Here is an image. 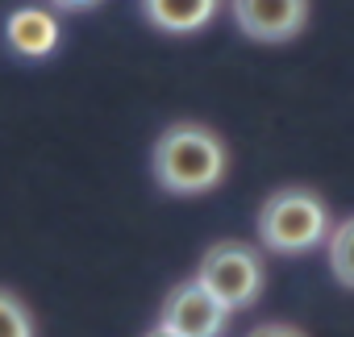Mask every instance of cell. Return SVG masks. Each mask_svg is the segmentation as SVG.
Here are the masks:
<instances>
[{
	"mask_svg": "<svg viewBox=\"0 0 354 337\" xmlns=\"http://www.w3.org/2000/svg\"><path fill=\"white\" fill-rule=\"evenodd\" d=\"M158 325L180 333V337H221L230 325V308L209 287L188 279V283H175L167 291V300L158 308Z\"/></svg>",
	"mask_w": 354,
	"mask_h": 337,
	"instance_id": "cell-4",
	"label": "cell"
},
{
	"mask_svg": "<svg viewBox=\"0 0 354 337\" xmlns=\"http://www.w3.org/2000/svg\"><path fill=\"white\" fill-rule=\"evenodd\" d=\"M154 180L175 196H201L225 180V146L209 125L180 121L167 125L154 142Z\"/></svg>",
	"mask_w": 354,
	"mask_h": 337,
	"instance_id": "cell-1",
	"label": "cell"
},
{
	"mask_svg": "<svg viewBox=\"0 0 354 337\" xmlns=\"http://www.w3.org/2000/svg\"><path fill=\"white\" fill-rule=\"evenodd\" d=\"M196 283L209 287L230 312L246 308L259 300L263 291V262L246 242H217L205 250L201 267H196Z\"/></svg>",
	"mask_w": 354,
	"mask_h": 337,
	"instance_id": "cell-3",
	"label": "cell"
},
{
	"mask_svg": "<svg viewBox=\"0 0 354 337\" xmlns=\"http://www.w3.org/2000/svg\"><path fill=\"white\" fill-rule=\"evenodd\" d=\"M238 30L254 42H288L308 26V0H230Z\"/></svg>",
	"mask_w": 354,
	"mask_h": 337,
	"instance_id": "cell-5",
	"label": "cell"
},
{
	"mask_svg": "<svg viewBox=\"0 0 354 337\" xmlns=\"http://www.w3.org/2000/svg\"><path fill=\"white\" fill-rule=\"evenodd\" d=\"M0 337H34V316L9 287H0Z\"/></svg>",
	"mask_w": 354,
	"mask_h": 337,
	"instance_id": "cell-9",
	"label": "cell"
},
{
	"mask_svg": "<svg viewBox=\"0 0 354 337\" xmlns=\"http://www.w3.org/2000/svg\"><path fill=\"white\" fill-rule=\"evenodd\" d=\"M142 337H180V333H171V329H162V325H154L150 333H142Z\"/></svg>",
	"mask_w": 354,
	"mask_h": 337,
	"instance_id": "cell-12",
	"label": "cell"
},
{
	"mask_svg": "<svg viewBox=\"0 0 354 337\" xmlns=\"http://www.w3.org/2000/svg\"><path fill=\"white\" fill-rule=\"evenodd\" d=\"M325 254H329V271L342 287L354 291V217L342 221L337 229H329V242H325Z\"/></svg>",
	"mask_w": 354,
	"mask_h": 337,
	"instance_id": "cell-8",
	"label": "cell"
},
{
	"mask_svg": "<svg viewBox=\"0 0 354 337\" xmlns=\"http://www.w3.org/2000/svg\"><path fill=\"white\" fill-rule=\"evenodd\" d=\"M5 42L21 59H46L59 46V21H55V13L34 9V5L30 9H17L5 21Z\"/></svg>",
	"mask_w": 354,
	"mask_h": 337,
	"instance_id": "cell-6",
	"label": "cell"
},
{
	"mask_svg": "<svg viewBox=\"0 0 354 337\" xmlns=\"http://www.w3.org/2000/svg\"><path fill=\"white\" fill-rule=\"evenodd\" d=\"M142 9L167 34H192L213 21L217 0H142Z\"/></svg>",
	"mask_w": 354,
	"mask_h": 337,
	"instance_id": "cell-7",
	"label": "cell"
},
{
	"mask_svg": "<svg viewBox=\"0 0 354 337\" xmlns=\"http://www.w3.org/2000/svg\"><path fill=\"white\" fill-rule=\"evenodd\" d=\"M55 9H67V13H75V9H88V5H96V0H50Z\"/></svg>",
	"mask_w": 354,
	"mask_h": 337,
	"instance_id": "cell-11",
	"label": "cell"
},
{
	"mask_svg": "<svg viewBox=\"0 0 354 337\" xmlns=\"http://www.w3.org/2000/svg\"><path fill=\"white\" fill-rule=\"evenodd\" d=\"M250 337H304L300 329H292V325H279V320H271V325H259Z\"/></svg>",
	"mask_w": 354,
	"mask_h": 337,
	"instance_id": "cell-10",
	"label": "cell"
},
{
	"mask_svg": "<svg viewBox=\"0 0 354 337\" xmlns=\"http://www.w3.org/2000/svg\"><path fill=\"white\" fill-rule=\"evenodd\" d=\"M259 242L275 254H304L329 242V209L308 188H279L259 209Z\"/></svg>",
	"mask_w": 354,
	"mask_h": 337,
	"instance_id": "cell-2",
	"label": "cell"
}]
</instances>
